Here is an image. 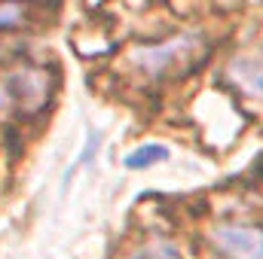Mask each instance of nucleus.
I'll return each instance as SVG.
<instances>
[{"mask_svg": "<svg viewBox=\"0 0 263 259\" xmlns=\"http://www.w3.org/2000/svg\"><path fill=\"white\" fill-rule=\"evenodd\" d=\"M129 259H184L181 250L175 244H165V241H153V244H144L138 247Z\"/></svg>", "mask_w": 263, "mask_h": 259, "instance_id": "nucleus-4", "label": "nucleus"}, {"mask_svg": "<svg viewBox=\"0 0 263 259\" xmlns=\"http://www.w3.org/2000/svg\"><path fill=\"white\" fill-rule=\"evenodd\" d=\"M211 244L223 259H263V229L220 223L211 229Z\"/></svg>", "mask_w": 263, "mask_h": 259, "instance_id": "nucleus-1", "label": "nucleus"}, {"mask_svg": "<svg viewBox=\"0 0 263 259\" xmlns=\"http://www.w3.org/2000/svg\"><path fill=\"white\" fill-rule=\"evenodd\" d=\"M165 156H168V149H165V146H153V143H147V146H141V149H135V153L126 156V168L138 171V168H147V165L162 162Z\"/></svg>", "mask_w": 263, "mask_h": 259, "instance_id": "nucleus-3", "label": "nucleus"}, {"mask_svg": "<svg viewBox=\"0 0 263 259\" xmlns=\"http://www.w3.org/2000/svg\"><path fill=\"white\" fill-rule=\"evenodd\" d=\"M28 9L22 0H0V28H18L25 21Z\"/></svg>", "mask_w": 263, "mask_h": 259, "instance_id": "nucleus-5", "label": "nucleus"}, {"mask_svg": "<svg viewBox=\"0 0 263 259\" xmlns=\"http://www.w3.org/2000/svg\"><path fill=\"white\" fill-rule=\"evenodd\" d=\"M49 92H52V76L49 73H43V70H18V73L9 76V92L6 95L28 104V107H37V104H43L49 98Z\"/></svg>", "mask_w": 263, "mask_h": 259, "instance_id": "nucleus-2", "label": "nucleus"}]
</instances>
